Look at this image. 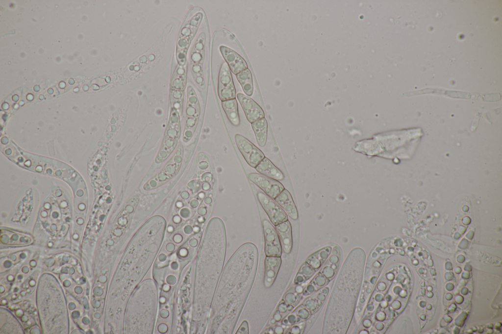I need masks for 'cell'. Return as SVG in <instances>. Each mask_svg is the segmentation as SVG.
<instances>
[{
    "label": "cell",
    "instance_id": "obj_1",
    "mask_svg": "<svg viewBox=\"0 0 502 334\" xmlns=\"http://www.w3.org/2000/svg\"><path fill=\"white\" fill-rule=\"evenodd\" d=\"M258 255L256 246L247 242L226 262L213 298L209 333H232L254 282Z\"/></svg>",
    "mask_w": 502,
    "mask_h": 334
},
{
    "label": "cell",
    "instance_id": "obj_2",
    "mask_svg": "<svg viewBox=\"0 0 502 334\" xmlns=\"http://www.w3.org/2000/svg\"><path fill=\"white\" fill-rule=\"evenodd\" d=\"M226 247L223 220L211 218L207 226L200 251L198 266L199 297L203 317L208 314L223 270Z\"/></svg>",
    "mask_w": 502,
    "mask_h": 334
},
{
    "label": "cell",
    "instance_id": "obj_3",
    "mask_svg": "<svg viewBox=\"0 0 502 334\" xmlns=\"http://www.w3.org/2000/svg\"><path fill=\"white\" fill-rule=\"evenodd\" d=\"M237 147L247 163L255 167L265 158L263 152L247 139L239 134L235 135Z\"/></svg>",
    "mask_w": 502,
    "mask_h": 334
},
{
    "label": "cell",
    "instance_id": "obj_4",
    "mask_svg": "<svg viewBox=\"0 0 502 334\" xmlns=\"http://www.w3.org/2000/svg\"><path fill=\"white\" fill-rule=\"evenodd\" d=\"M218 94L222 101L235 98L236 90L230 70L226 62L223 63L220 70Z\"/></svg>",
    "mask_w": 502,
    "mask_h": 334
},
{
    "label": "cell",
    "instance_id": "obj_5",
    "mask_svg": "<svg viewBox=\"0 0 502 334\" xmlns=\"http://www.w3.org/2000/svg\"><path fill=\"white\" fill-rule=\"evenodd\" d=\"M258 199L275 226L287 220V214L273 198L262 191L257 193Z\"/></svg>",
    "mask_w": 502,
    "mask_h": 334
},
{
    "label": "cell",
    "instance_id": "obj_6",
    "mask_svg": "<svg viewBox=\"0 0 502 334\" xmlns=\"http://www.w3.org/2000/svg\"><path fill=\"white\" fill-rule=\"evenodd\" d=\"M265 239V253L266 256L280 257L282 247L277 232L267 219L262 222Z\"/></svg>",
    "mask_w": 502,
    "mask_h": 334
},
{
    "label": "cell",
    "instance_id": "obj_7",
    "mask_svg": "<svg viewBox=\"0 0 502 334\" xmlns=\"http://www.w3.org/2000/svg\"><path fill=\"white\" fill-rule=\"evenodd\" d=\"M249 178L273 199H275L284 189L278 181L264 175L251 173L249 175Z\"/></svg>",
    "mask_w": 502,
    "mask_h": 334
},
{
    "label": "cell",
    "instance_id": "obj_8",
    "mask_svg": "<svg viewBox=\"0 0 502 334\" xmlns=\"http://www.w3.org/2000/svg\"><path fill=\"white\" fill-rule=\"evenodd\" d=\"M237 97L250 122L264 118L262 109L252 99L241 93L238 94Z\"/></svg>",
    "mask_w": 502,
    "mask_h": 334
},
{
    "label": "cell",
    "instance_id": "obj_9",
    "mask_svg": "<svg viewBox=\"0 0 502 334\" xmlns=\"http://www.w3.org/2000/svg\"><path fill=\"white\" fill-rule=\"evenodd\" d=\"M221 52L230 70L235 74L248 68L245 60L236 52L226 47H220Z\"/></svg>",
    "mask_w": 502,
    "mask_h": 334
},
{
    "label": "cell",
    "instance_id": "obj_10",
    "mask_svg": "<svg viewBox=\"0 0 502 334\" xmlns=\"http://www.w3.org/2000/svg\"><path fill=\"white\" fill-rule=\"evenodd\" d=\"M264 263V284L266 288H269L273 284L277 275L281 265V259L280 257L266 256Z\"/></svg>",
    "mask_w": 502,
    "mask_h": 334
},
{
    "label": "cell",
    "instance_id": "obj_11",
    "mask_svg": "<svg viewBox=\"0 0 502 334\" xmlns=\"http://www.w3.org/2000/svg\"><path fill=\"white\" fill-rule=\"evenodd\" d=\"M275 229L279 237L282 249L286 254H289L292 247V238L291 224L286 220L275 226Z\"/></svg>",
    "mask_w": 502,
    "mask_h": 334
},
{
    "label": "cell",
    "instance_id": "obj_12",
    "mask_svg": "<svg viewBox=\"0 0 502 334\" xmlns=\"http://www.w3.org/2000/svg\"><path fill=\"white\" fill-rule=\"evenodd\" d=\"M275 199L287 215L293 219H297V210L292 197L287 190L284 189Z\"/></svg>",
    "mask_w": 502,
    "mask_h": 334
},
{
    "label": "cell",
    "instance_id": "obj_13",
    "mask_svg": "<svg viewBox=\"0 0 502 334\" xmlns=\"http://www.w3.org/2000/svg\"><path fill=\"white\" fill-rule=\"evenodd\" d=\"M260 173L277 181L284 179L282 172L267 158L265 157L255 167Z\"/></svg>",
    "mask_w": 502,
    "mask_h": 334
},
{
    "label": "cell",
    "instance_id": "obj_14",
    "mask_svg": "<svg viewBox=\"0 0 502 334\" xmlns=\"http://www.w3.org/2000/svg\"><path fill=\"white\" fill-rule=\"evenodd\" d=\"M258 144L264 146L266 143L267 138L268 124L265 118L258 119L251 123Z\"/></svg>",
    "mask_w": 502,
    "mask_h": 334
},
{
    "label": "cell",
    "instance_id": "obj_15",
    "mask_svg": "<svg viewBox=\"0 0 502 334\" xmlns=\"http://www.w3.org/2000/svg\"><path fill=\"white\" fill-rule=\"evenodd\" d=\"M222 105L230 122L234 126L240 124L237 102L235 98L222 101Z\"/></svg>",
    "mask_w": 502,
    "mask_h": 334
},
{
    "label": "cell",
    "instance_id": "obj_16",
    "mask_svg": "<svg viewBox=\"0 0 502 334\" xmlns=\"http://www.w3.org/2000/svg\"><path fill=\"white\" fill-rule=\"evenodd\" d=\"M236 77L240 83L244 93L248 96H251L253 93V86L252 74L250 70L247 68L236 74Z\"/></svg>",
    "mask_w": 502,
    "mask_h": 334
},
{
    "label": "cell",
    "instance_id": "obj_17",
    "mask_svg": "<svg viewBox=\"0 0 502 334\" xmlns=\"http://www.w3.org/2000/svg\"><path fill=\"white\" fill-rule=\"evenodd\" d=\"M249 333L248 323L244 320L236 332V334H248Z\"/></svg>",
    "mask_w": 502,
    "mask_h": 334
},
{
    "label": "cell",
    "instance_id": "obj_18",
    "mask_svg": "<svg viewBox=\"0 0 502 334\" xmlns=\"http://www.w3.org/2000/svg\"><path fill=\"white\" fill-rule=\"evenodd\" d=\"M285 301L288 304H292L295 303L296 298L293 292H288L284 296Z\"/></svg>",
    "mask_w": 502,
    "mask_h": 334
},
{
    "label": "cell",
    "instance_id": "obj_19",
    "mask_svg": "<svg viewBox=\"0 0 502 334\" xmlns=\"http://www.w3.org/2000/svg\"><path fill=\"white\" fill-rule=\"evenodd\" d=\"M278 310L281 313H285L287 310V305L284 302L280 303L278 306Z\"/></svg>",
    "mask_w": 502,
    "mask_h": 334
},
{
    "label": "cell",
    "instance_id": "obj_20",
    "mask_svg": "<svg viewBox=\"0 0 502 334\" xmlns=\"http://www.w3.org/2000/svg\"><path fill=\"white\" fill-rule=\"evenodd\" d=\"M273 318L275 319L276 322L280 321L282 318V316L280 313V311L277 310L275 314H274Z\"/></svg>",
    "mask_w": 502,
    "mask_h": 334
},
{
    "label": "cell",
    "instance_id": "obj_21",
    "mask_svg": "<svg viewBox=\"0 0 502 334\" xmlns=\"http://www.w3.org/2000/svg\"><path fill=\"white\" fill-rule=\"evenodd\" d=\"M274 330L275 333L276 334H282L284 332L283 328L280 326H276Z\"/></svg>",
    "mask_w": 502,
    "mask_h": 334
},
{
    "label": "cell",
    "instance_id": "obj_22",
    "mask_svg": "<svg viewBox=\"0 0 502 334\" xmlns=\"http://www.w3.org/2000/svg\"><path fill=\"white\" fill-rule=\"evenodd\" d=\"M287 319L288 321V323H289L290 324H294L296 321V317L293 314H290L288 315Z\"/></svg>",
    "mask_w": 502,
    "mask_h": 334
},
{
    "label": "cell",
    "instance_id": "obj_23",
    "mask_svg": "<svg viewBox=\"0 0 502 334\" xmlns=\"http://www.w3.org/2000/svg\"><path fill=\"white\" fill-rule=\"evenodd\" d=\"M291 332L293 334H298L300 333V329L297 326H294L291 329Z\"/></svg>",
    "mask_w": 502,
    "mask_h": 334
},
{
    "label": "cell",
    "instance_id": "obj_24",
    "mask_svg": "<svg viewBox=\"0 0 502 334\" xmlns=\"http://www.w3.org/2000/svg\"><path fill=\"white\" fill-rule=\"evenodd\" d=\"M303 277L301 275H299L298 276H297L296 278V281L297 282H298V283H301L303 281Z\"/></svg>",
    "mask_w": 502,
    "mask_h": 334
},
{
    "label": "cell",
    "instance_id": "obj_25",
    "mask_svg": "<svg viewBox=\"0 0 502 334\" xmlns=\"http://www.w3.org/2000/svg\"><path fill=\"white\" fill-rule=\"evenodd\" d=\"M267 332V333L271 334L275 333L274 330L272 328H269Z\"/></svg>",
    "mask_w": 502,
    "mask_h": 334
},
{
    "label": "cell",
    "instance_id": "obj_26",
    "mask_svg": "<svg viewBox=\"0 0 502 334\" xmlns=\"http://www.w3.org/2000/svg\"><path fill=\"white\" fill-rule=\"evenodd\" d=\"M302 290L301 287L300 286H298L296 287V291L297 292L300 293Z\"/></svg>",
    "mask_w": 502,
    "mask_h": 334
},
{
    "label": "cell",
    "instance_id": "obj_27",
    "mask_svg": "<svg viewBox=\"0 0 502 334\" xmlns=\"http://www.w3.org/2000/svg\"><path fill=\"white\" fill-rule=\"evenodd\" d=\"M282 323H283V324H285V325H287L288 323V321L287 319V318L284 319L282 320Z\"/></svg>",
    "mask_w": 502,
    "mask_h": 334
},
{
    "label": "cell",
    "instance_id": "obj_28",
    "mask_svg": "<svg viewBox=\"0 0 502 334\" xmlns=\"http://www.w3.org/2000/svg\"><path fill=\"white\" fill-rule=\"evenodd\" d=\"M293 306H292L291 305V304H289V305H288L287 306V310H289V311H290V310H292V309H293Z\"/></svg>",
    "mask_w": 502,
    "mask_h": 334
},
{
    "label": "cell",
    "instance_id": "obj_29",
    "mask_svg": "<svg viewBox=\"0 0 502 334\" xmlns=\"http://www.w3.org/2000/svg\"><path fill=\"white\" fill-rule=\"evenodd\" d=\"M276 321L275 320V319L274 318H272L271 320V321H270L271 323L272 324H275L276 323Z\"/></svg>",
    "mask_w": 502,
    "mask_h": 334
}]
</instances>
